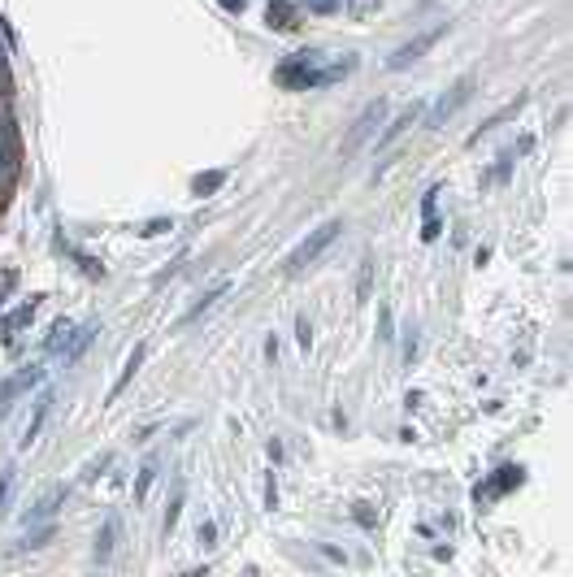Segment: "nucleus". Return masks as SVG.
Wrapping results in <instances>:
<instances>
[{
  "label": "nucleus",
  "mask_w": 573,
  "mask_h": 577,
  "mask_svg": "<svg viewBox=\"0 0 573 577\" xmlns=\"http://www.w3.org/2000/svg\"><path fill=\"white\" fill-rule=\"evenodd\" d=\"M378 5H382V0H352L348 9H352V18H365V13H370V9H378Z\"/></svg>",
  "instance_id": "23"
},
{
  "label": "nucleus",
  "mask_w": 573,
  "mask_h": 577,
  "mask_svg": "<svg viewBox=\"0 0 573 577\" xmlns=\"http://www.w3.org/2000/svg\"><path fill=\"white\" fill-rule=\"evenodd\" d=\"M166 230H170V217H157V222H148L139 235H144V239H157V235H166Z\"/></svg>",
  "instance_id": "19"
},
{
  "label": "nucleus",
  "mask_w": 573,
  "mask_h": 577,
  "mask_svg": "<svg viewBox=\"0 0 573 577\" xmlns=\"http://www.w3.org/2000/svg\"><path fill=\"white\" fill-rule=\"evenodd\" d=\"M469 91H473V82H456V87H452V91H447L439 104L430 109V126H443V122H447V117H452L460 104L469 100Z\"/></svg>",
  "instance_id": "5"
},
{
  "label": "nucleus",
  "mask_w": 573,
  "mask_h": 577,
  "mask_svg": "<svg viewBox=\"0 0 573 577\" xmlns=\"http://www.w3.org/2000/svg\"><path fill=\"white\" fill-rule=\"evenodd\" d=\"M434 39H443V22H439V26H430V31H426V35H417V39H413V44H404V48H395V57H391L387 65H391V70H404V65H408V61H417V57H421V52H426V48L434 44Z\"/></svg>",
  "instance_id": "4"
},
{
  "label": "nucleus",
  "mask_w": 573,
  "mask_h": 577,
  "mask_svg": "<svg viewBox=\"0 0 573 577\" xmlns=\"http://www.w3.org/2000/svg\"><path fill=\"white\" fill-rule=\"evenodd\" d=\"M317 52H295L291 61H282L278 65V82L282 87H300V91H308V87H322V70H317Z\"/></svg>",
  "instance_id": "1"
},
{
  "label": "nucleus",
  "mask_w": 573,
  "mask_h": 577,
  "mask_svg": "<svg viewBox=\"0 0 573 577\" xmlns=\"http://www.w3.org/2000/svg\"><path fill=\"white\" fill-rule=\"evenodd\" d=\"M226 183V170H209V174H196V183H191V191L196 196H213L217 187Z\"/></svg>",
  "instance_id": "9"
},
{
  "label": "nucleus",
  "mask_w": 573,
  "mask_h": 577,
  "mask_svg": "<svg viewBox=\"0 0 573 577\" xmlns=\"http://www.w3.org/2000/svg\"><path fill=\"white\" fill-rule=\"evenodd\" d=\"M339 230H344V222H326V226H317V230H313V235H308L304 243L295 247L291 256H286V269H291V273H300L304 265H313V260H317V256L326 252V247H330V243L339 239Z\"/></svg>",
  "instance_id": "2"
},
{
  "label": "nucleus",
  "mask_w": 573,
  "mask_h": 577,
  "mask_svg": "<svg viewBox=\"0 0 573 577\" xmlns=\"http://www.w3.org/2000/svg\"><path fill=\"white\" fill-rule=\"evenodd\" d=\"M439 230H443V226H439V217L430 213V217H426V230H421V239H439Z\"/></svg>",
  "instance_id": "25"
},
{
  "label": "nucleus",
  "mask_w": 573,
  "mask_h": 577,
  "mask_svg": "<svg viewBox=\"0 0 573 577\" xmlns=\"http://www.w3.org/2000/svg\"><path fill=\"white\" fill-rule=\"evenodd\" d=\"M91 335H95V326H83V330H78V335H74L70 343H65V361H74V356L87 348V339H91Z\"/></svg>",
  "instance_id": "14"
},
{
  "label": "nucleus",
  "mask_w": 573,
  "mask_h": 577,
  "mask_svg": "<svg viewBox=\"0 0 573 577\" xmlns=\"http://www.w3.org/2000/svg\"><path fill=\"white\" fill-rule=\"evenodd\" d=\"M35 382V374H18V378H9V382H0V417L9 412V404H13V395L18 391H26Z\"/></svg>",
  "instance_id": "8"
},
{
  "label": "nucleus",
  "mask_w": 573,
  "mask_h": 577,
  "mask_svg": "<svg viewBox=\"0 0 573 577\" xmlns=\"http://www.w3.org/2000/svg\"><path fill=\"white\" fill-rule=\"evenodd\" d=\"M48 404H52V400H48V395H44V400H39V404H35V421H31V430H26V438H22V443H26V447H31V443H35V434H39V425H44V417H48Z\"/></svg>",
  "instance_id": "15"
},
{
  "label": "nucleus",
  "mask_w": 573,
  "mask_h": 577,
  "mask_svg": "<svg viewBox=\"0 0 573 577\" xmlns=\"http://www.w3.org/2000/svg\"><path fill=\"white\" fill-rule=\"evenodd\" d=\"M304 9H313V13H339V0H304Z\"/></svg>",
  "instance_id": "21"
},
{
  "label": "nucleus",
  "mask_w": 573,
  "mask_h": 577,
  "mask_svg": "<svg viewBox=\"0 0 573 577\" xmlns=\"http://www.w3.org/2000/svg\"><path fill=\"white\" fill-rule=\"evenodd\" d=\"M65 343H70V326L57 321L52 326V339H48V352H65Z\"/></svg>",
  "instance_id": "17"
},
{
  "label": "nucleus",
  "mask_w": 573,
  "mask_h": 577,
  "mask_svg": "<svg viewBox=\"0 0 573 577\" xmlns=\"http://www.w3.org/2000/svg\"><path fill=\"white\" fill-rule=\"evenodd\" d=\"M382 117H387V104H382V100H374V104H365V109H361L357 126H352V131H348V139H344V157H352V152H357V148H361L365 139H370V135H374V126H378Z\"/></svg>",
  "instance_id": "3"
},
{
  "label": "nucleus",
  "mask_w": 573,
  "mask_h": 577,
  "mask_svg": "<svg viewBox=\"0 0 573 577\" xmlns=\"http://www.w3.org/2000/svg\"><path fill=\"white\" fill-rule=\"evenodd\" d=\"M417 117H421V104H408V109H404V113H400V117H395V122H391V126H387V131H382V139H378V148H391V144H395V139H400V135H404L408 126H413V122H417Z\"/></svg>",
  "instance_id": "6"
},
{
  "label": "nucleus",
  "mask_w": 573,
  "mask_h": 577,
  "mask_svg": "<svg viewBox=\"0 0 573 577\" xmlns=\"http://www.w3.org/2000/svg\"><path fill=\"white\" fill-rule=\"evenodd\" d=\"M222 291H226V282H217V286H213V291H209V295H204V299H200V304H196V308H191V313H187V321H196V317H200V313H204V308H209V304H213V299H217V295H222Z\"/></svg>",
  "instance_id": "18"
},
{
  "label": "nucleus",
  "mask_w": 573,
  "mask_h": 577,
  "mask_svg": "<svg viewBox=\"0 0 573 577\" xmlns=\"http://www.w3.org/2000/svg\"><path fill=\"white\" fill-rule=\"evenodd\" d=\"M109 552H113V521H104V530H100V543H95V560H109Z\"/></svg>",
  "instance_id": "16"
},
{
  "label": "nucleus",
  "mask_w": 573,
  "mask_h": 577,
  "mask_svg": "<svg viewBox=\"0 0 573 577\" xmlns=\"http://www.w3.org/2000/svg\"><path fill=\"white\" fill-rule=\"evenodd\" d=\"M144 356H148V348H144V343H139V348H135V352H131V361H126V374H122V378H117V387H113V395H117V391H122V387H126V382L135 378V369H139V365H144Z\"/></svg>",
  "instance_id": "13"
},
{
  "label": "nucleus",
  "mask_w": 573,
  "mask_h": 577,
  "mask_svg": "<svg viewBox=\"0 0 573 577\" xmlns=\"http://www.w3.org/2000/svg\"><path fill=\"white\" fill-rule=\"evenodd\" d=\"M153 473H157L153 464H148V469L139 473V486H135V499H144V495H148V486H153Z\"/></svg>",
  "instance_id": "24"
},
{
  "label": "nucleus",
  "mask_w": 573,
  "mask_h": 577,
  "mask_svg": "<svg viewBox=\"0 0 573 577\" xmlns=\"http://www.w3.org/2000/svg\"><path fill=\"white\" fill-rule=\"evenodd\" d=\"M217 5H222V9H235V13H239L243 5H248V0H217Z\"/></svg>",
  "instance_id": "28"
},
{
  "label": "nucleus",
  "mask_w": 573,
  "mask_h": 577,
  "mask_svg": "<svg viewBox=\"0 0 573 577\" xmlns=\"http://www.w3.org/2000/svg\"><path fill=\"white\" fill-rule=\"evenodd\" d=\"M357 521H361V525H374V512H370V504H357Z\"/></svg>",
  "instance_id": "27"
},
{
  "label": "nucleus",
  "mask_w": 573,
  "mask_h": 577,
  "mask_svg": "<svg viewBox=\"0 0 573 577\" xmlns=\"http://www.w3.org/2000/svg\"><path fill=\"white\" fill-rule=\"evenodd\" d=\"M295 5H291V0H269V5H265V22L269 26H274V31H286V26H295Z\"/></svg>",
  "instance_id": "7"
},
{
  "label": "nucleus",
  "mask_w": 573,
  "mask_h": 577,
  "mask_svg": "<svg viewBox=\"0 0 573 577\" xmlns=\"http://www.w3.org/2000/svg\"><path fill=\"white\" fill-rule=\"evenodd\" d=\"M295 339H300V348H308V343H313V335H308V321H304V317H300V326H295Z\"/></svg>",
  "instance_id": "26"
},
{
  "label": "nucleus",
  "mask_w": 573,
  "mask_h": 577,
  "mask_svg": "<svg viewBox=\"0 0 573 577\" xmlns=\"http://www.w3.org/2000/svg\"><path fill=\"white\" fill-rule=\"evenodd\" d=\"M31 317H35V299H31V304H22L18 313H13V317H5V321H0V339H9L13 330H18V326H26Z\"/></svg>",
  "instance_id": "11"
},
{
  "label": "nucleus",
  "mask_w": 573,
  "mask_h": 577,
  "mask_svg": "<svg viewBox=\"0 0 573 577\" xmlns=\"http://www.w3.org/2000/svg\"><path fill=\"white\" fill-rule=\"evenodd\" d=\"M508 486H521V469H517V464H504V469H499V477L486 486V495H504Z\"/></svg>",
  "instance_id": "10"
},
{
  "label": "nucleus",
  "mask_w": 573,
  "mask_h": 577,
  "mask_svg": "<svg viewBox=\"0 0 573 577\" xmlns=\"http://www.w3.org/2000/svg\"><path fill=\"white\" fill-rule=\"evenodd\" d=\"M65 499V486L61 490H52V495H44V499H39L35 504V512H26V521H39V517H52V512H57V504Z\"/></svg>",
  "instance_id": "12"
},
{
  "label": "nucleus",
  "mask_w": 573,
  "mask_h": 577,
  "mask_svg": "<svg viewBox=\"0 0 573 577\" xmlns=\"http://www.w3.org/2000/svg\"><path fill=\"white\" fill-rule=\"evenodd\" d=\"M9 495H13V469L0 473V508H9Z\"/></svg>",
  "instance_id": "20"
},
{
  "label": "nucleus",
  "mask_w": 573,
  "mask_h": 577,
  "mask_svg": "<svg viewBox=\"0 0 573 577\" xmlns=\"http://www.w3.org/2000/svg\"><path fill=\"white\" fill-rule=\"evenodd\" d=\"M13 282H18V273H13V269H0V304H5V295L13 291Z\"/></svg>",
  "instance_id": "22"
}]
</instances>
